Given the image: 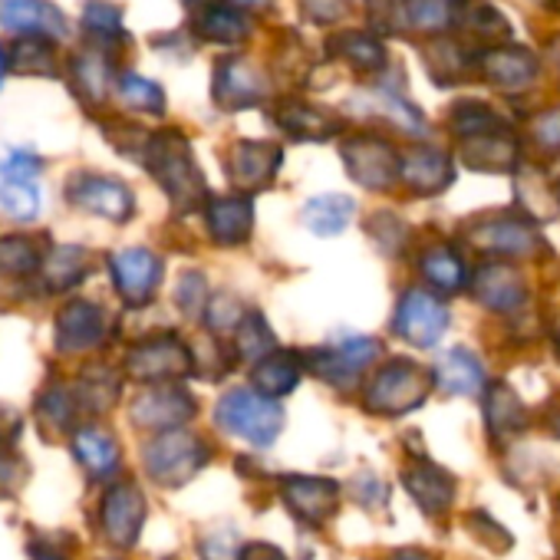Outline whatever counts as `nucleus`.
Returning a JSON list of instances; mask_svg holds the SVG:
<instances>
[{"mask_svg":"<svg viewBox=\"0 0 560 560\" xmlns=\"http://www.w3.org/2000/svg\"><path fill=\"white\" fill-rule=\"evenodd\" d=\"M237 343H241V353H244V357L257 360V357H267V350H270V334L260 327V320H257V317H250V320L241 327Z\"/></svg>","mask_w":560,"mask_h":560,"instance_id":"obj_37","label":"nucleus"},{"mask_svg":"<svg viewBox=\"0 0 560 560\" xmlns=\"http://www.w3.org/2000/svg\"><path fill=\"white\" fill-rule=\"evenodd\" d=\"M83 31L96 44H119V40H126L122 11L106 4V0H90L86 11H83Z\"/></svg>","mask_w":560,"mask_h":560,"instance_id":"obj_27","label":"nucleus"},{"mask_svg":"<svg viewBox=\"0 0 560 560\" xmlns=\"http://www.w3.org/2000/svg\"><path fill=\"white\" fill-rule=\"evenodd\" d=\"M422 264H425V273L435 280L439 288H458V284H462V277H465L462 260H458L452 250H445V247L432 250Z\"/></svg>","mask_w":560,"mask_h":560,"instance_id":"obj_36","label":"nucleus"},{"mask_svg":"<svg viewBox=\"0 0 560 560\" xmlns=\"http://www.w3.org/2000/svg\"><path fill=\"white\" fill-rule=\"evenodd\" d=\"M54 44H57V40L40 37V34H24V37H18V44H14L11 54H8L11 70L21 73V77H50V80L60 77Z\"/></svg>","mask_w":560,"mask_h":560,"instance_id":"obj_17","label":"nucleus"},{"mask_svg":"<svg viewBox=\"0 0 560 560\" xmlns=\"http://www.w3.org/2000/svg\"><path fill=\"white\" fill-rule=\"evenodd\" d=\"M214 96L224 106H244L257 96L254 83H250V70L241 63H224L214 77Z\"/></svg>","mask_w":560,"mask_h":560,"instance_id":"obj_29","label":"nucleus"},{"mask_svg":"<svg viewBox=\"0 0 560 560\" xmlns=\"http://www.w3.org/2000/svg\"><path fill=\"white\" fill-rule=\"evenodd\" d=\"M4 70H8V57H4V50H0V83H4Z\"/></svg>","mask_w":560,"mask_h":560,"instance_id":"obj_45","label":"nucleus"},{"mask_svg":"<svg viewBox=\"0 0 560 560\" xmlns=\"http://www.w3.org/2000/svg\"><path fill=\"white\" fill-rule=\"evenodd\" d=\"M237 560H288L273 544H247Z\"/></svg>","mask_w":560,"mask_h":560,"instance_id":"obj_41","label":"nucleus"},{"mask_svg":"<svg viewBox=\"0 0 560 560\" xmlns=\"http://www.w3.org/2000/svg\"><path fill=\"white\" fill-rule=\"evenodd\" d=\"M195 416V399L175 386H159L132 402V422L142 429H178Z\"/></svg>","mask_w":560,"mask_h":560,"instance_id":"obj_14","label":"nucleus"},{"mask_svg":"<svg viewBox=\"0 0 560 560\" xmlns=\"http://www.w3.org/2000/svg\"><path fill=\"white\" fill-rule=\"evenodd\" d=\"M491 73H494V80H501V83H521L524 77L534 73V63H530L524 54H508V60H494V63H491Z\"/></svg>","mask_w":560,"mask_h":560,"instance_id":"obj_39","label":"nucleus"},{"mask_svg":"<svg viewBox=\"0 0 560 560\" xmlns=\"http://www.w3.org/2000/svg\"><path fill=\"white\" fill-rule=\"evenodd\" d=\"M553 429H557V432H560V416H557V422H553Z\"/></svg>","mask_w":560,"mask_h":560,"instance_id":"obj_46","label":"nucleus"},{"mask_svg":"<svg viewBox=\"0 0 560 560\" xmlns=\"http://www.w3.org/2000/svg\"><path fill=\"white\" fill-rule=\"evenodd\" d=\"M485 419H488L491 435H498V439H508V435H514V432H521L527 425V412H524L521 399L511 389H504V386H494L488 393Z\"/></svg>","mask_w":560,"mask_h":560,"instance_id":"obj_22","label":"nucleus"},{"mask_svg":"<svg viewBox=\"0 0 560 560\" xmlns=\"http://www.w3.org/2000/svg\"><path fill=\"white\" fill-rule=\"evenodd\" d=\"M273 168H277V149L257 145V142H241L234 149V182L237 185H260L264 178H270Z\"/></svg>","mask_w":560,"mask_h":560,"instance_id":"obj_25","label":"nucleus"},{"mask_svg":"<svg viewBox=\"0 0 560 560\" xmlns=\"http://www.w3.org/2000/svg\"><path fill=\"white\" fill-rule=\"evenodd\" d=\"M244 18L234 11V8H224V4H214L208 8L201 18H198V31L211 40H221V44H231V40H241L244 37Z\"/></svg>","mask_w":560,"mask_h":560,"instance_id":"obj_32","label":"nucleus"},{"mask_svg":"<svg viewBox=\"0 0 560 560\" xmlns=\"http://www.w3.org/2000/svg\"><path fill=\"white\" fill-rule=\"evenodd\" d=\"M67 201L73 208H83L90 214L109 218V221H129L136 198L126 182L96 175V172H77L67 178Z\"/></svg>","mask_w":560,"mask_h":560,"instance_id":"obj_5","label":"nucleus"},{"mask_svg":"<svg viewBox=\"0 0 560 560\" xmlns=\"http://www.w3.org/2000/svg\"><path fill=\"white\" fill-rule=\"evenodd\" d=\"M37 409H40V419H44L50 429H60V432H67V429L77 422V416L83 412V409H80V399H77V393H73V386H50V389L40 396Z\"/></svg>","mask_w":560,"mask_h":560,"instance_id":"obj_28","label":"nucleus"},{"mask_svg":"<svg viewBox=\"0 0 560 560\" xmlns=\"http://www.w3.org/2000/svg\"><path fill=\"white\" fill-rule=\"evenodd\" d=\"M353 201L347 195H324L304 208V221L314 234H340L350 224Z\"/></svg>","mask_w":560,"mask_h":560,"instance_id":"obj_24","label":"nucleus"},{"mask_svg":"<svg viewBox=\"0 0 560 560\" xmlns=\"http://www.w3.org/2000/svg\"><path fill=\"white\" fill-rule=\"evenodd\" d=\"M280 498H284L288 511L304 521V524H324L337 514L340 508V485L330 478H311V475H294L280 485Z\"/></svg>","mask_w":560,"mask_h":560,"instance_id":"obj_9","label":"nucleus"},{"mask_svg":"<svg viewBox=\"0 0 560 560\" xmlns=\"http://www.w3.org/2000/svg\"><path fill=\"white\" fill-rule=\"evenodd\" d=\"M24 481H27L24 458L11 455L8 448H0V494H14Z\"/></svg>","mask_w":560,"mask_h":560,"instance_id":"obj_38","label":"nucleus"},{"mask_svg":"<svg viewBox=\"0 0 560 560\" xmlns=\"http://www.w3.org/2000/svg\"><path fill=\"white\" fill-rule=\"evenodd\" d=\"M73 452H77V458L86 465V471L93 478H113L119 471V448L100 429H77Z\"/></svg>","mask_w":560,"mask_h":560,"instance_id":"obj_19","label":"nucleus"},{"mask_svg":"<svg viewBox=\"0 0 560 560\" xmlns=\"http://www.w3.org/2000/svg\"><path fill=\"white\" fill-rule=\"evenodd\" d=\"M106 311L100 304L90 301H70L60 314H57V350L60 353H86L96 350L106 340Z\"/></svg>","mask_w":560,"mask_h":560,"instance_id":"obj_10","label":"nucleus"},{"mask_svg":"<svg viewBox=\"0 0 560 560\" xmlns=\"http://www.w3.org/2000/svg\"><path fill=\"white\" fill-rule=\"evenodd\" d=\"M402 485L406 491L412 494V501L429 511V514H445L455 501V478L435 465H419V468H409L402 475Z\"/></svg>","mask_w":560,"mask_h":560,"instance_id":"obj_15","label":"nucleus"},{"mask_svg":"<svg viewBox=\"0 0 560 560\" xmlns=\"http://www.w3.org/2000/svg\"><path fill=\"white\" fill-rule=\"evenodd\" d=\"M44 267V250L34 244V237L24 234H8L0 237V273L4 277H31Z\"/></svg>","mask_w":560,"mask_h":560,"instance_id":"obj_23","label":"nucleus"},{"mask_svg":"<svg viewBox=\"0 0 560 560\" xmlns=\"http://www.w3.org/2000/svg\"><path fill=\"white\" fill-rule=\"evenodd\" d=\"M73 83H77V90H80L86 100L96 103V100H103L106 90H109V67H106L103 60L83 54V57L73 60Z\"/></svg>","mask_w":560,"mask_h":560,"instance_id":"obj_34","label":"nucleus"},{"mask_svg":"<svg viewBox=\"0 0 560 560\" xmlns=\"http://www.w3.org/2000/svg\"><path fill=\"white\" fill-rule=\"evenodd\" d=\"M142 524H145V498L136 485H116L106 491L103 504H100V527H103V537L126 550L139 540L142 534Z\"/></svg>","mask_w":560,"mask_h":560,"instance_id":"obj_8","label":"nucleus"},{"mask_svg":"<svg viewBox=\"0 0 560 560\" xmlns=\"http://www.w3.org/2000/svg\"><path fill=\"white\" fill-rule=\"evenodd\" d=\"M14 435H21V429H0V448H8V442H11Z\"/></svg>","mask_w":560,"mask_h":560,"instance_id":"obj_44","label":"nucleus"},{"mask_svg":"<svg viewBox=\"0 0 560 560\" xmlns=\"http://www.w3.org/2000/svg\"><path fill=\"white\" fill-rule=\"evenodd\" d=\"M241 550L244 547H241V537H237L234 527H218V530L205 534L201 544H198L201 560H237Z\"/></svg>","mask_w":560,"mask_h":560,"instance_id":"obj_35","label":"nucleus"},{"mask_svg":"<svg viewBox=\"0 0 560 560\" xmlns=\"http://www.w3.org/2000/svg\"><path fill=\"white\" fill-rule=\"evenodd\" d=\"M376 357V343L373 340H347L327 353H320L317 360V373L330 383H350L357 380V373Z\"/></svg>","mask_w":560,"mask_h":560,"instance_id":"obj_18","label":"nucleus"},{"mask_svg":"<svg viewBox=\"0 0 560 560\" xmlns=\"http://www.w3.org/2000/svg\"><path fill=\"white\" fill-rule=\"evenodd\" d=\"M31 557H34V560H67L63 553H57V550H54V547H47V544H44V547H40V544H34V547H31Z\"/></svg>","mask_w":560,"mask_h":560,"instance_id":"obj_43","label":"nucleus"},{"mask_svg":"<svg viewBox=\"0 0 560 560\" xmlns=\"http://www.w3.org/2000/svg\"><path fill=\"white\" fill-rule=\"evenodd\" d=\"M0 27L18 37L40 34L50 40H63L70 34L67 18L50 0H0Z\"/></svg>","mask_w":560,"mask_h":560,"instance_id":"obj_12","label":"nucleus"},{"mask_svg":"<svg viewBox=\"0 0 560 560\" xmlns=\"http://www.w3.org/2000/svg\"><path fill=\"white\" fill-rule=\"evenodd\" d=\"M145 165L149 172L159 178V185L172 195L175 205L191 208L205 188L195 162H191V149L178 132H162L155 139H149L145 145Z\"/></svg>","mask_w":560,"mask_h":560,"instance_id":"obj_2","label":"nucleus"},{"mask_svg":"<svg viewBox=\"0 0 560 560\" xmlns=\"http://www.w3.org/2000/svg\"><path fill=\"white\" fill-rule=\"evenodd\" d=\"M40 273H44V284L50 291H73L77 284H83L86 273H90V250L86 247H77V244L54 247L44 257Z\"/></svg>","mask_w":560,"mask_h":560,"instance_id":"obj_16","label":"nucleus"},{"mask_svg":"<svg viewBox=\"0 0 560 560\" xmlns=\"http://www.w3.org/2000/svg\"><path fill=\"white\" fill-rule=\"evenodd\" d=\"M237 4H254V0H237Z\"/></svg>","mask_w":560,"mask_h":560,"instance_id":"obj_47","label":"nucleus"},{"mask_svg":"<svg viewBox=\"0 0 560 560\" xmlns=\"http://www.w3.org/2000/svg\"><path fill=\"white\" fill-rule=\"evenodd\" d=\"M44 162L31 152H14L0 162V208L18 221H34L40 214L37 175Z\"/></svg>","mask_w":560,"mask_h":560,"instance_id":"obj_6","label":"nucleus"},{"mask_svg":"<svg viewBox=\"0 0 560 560\" xmlns=\"http://www.w3.org/2000/svg\"><path fill=\"white\" fill-rule=\"evenodd\" d=\"M399 175H406L419 188L435 191V188H442L448 182V165H445V159L439 152H419L416 159H402Z\"/></svg>","mask_w":560,"mask_h":560,"instance_id":"obj_31","label":"nucleus"},{"mask_svg":"<svg viewBox=\"0 0 560 560\" xmlns=\"http://www.w3.org/2000/svg\"><path fill=\"white\" fill-rule=\"evenodd\" d=\"M142 458H145V471L152 481L165 488H178L201 471V465L208 462V445L198 435L165 429L159 439L145 445Z\"/></svg>","mask_w":560,"mask_h":560,"instance_id":"obj_3","label":"nucleus"},{"mask_svg":"<svg viewBox=\"0 0 560 560\" xmlns=\"http://www.w3.org/2000/svg\"><path fill=\"white\" fill-rule=\"evenodd\" d=\"M208 228L221 244H237L250 228V205L241 198H218L208 208Z\"/></svg>","mask_w":560,"mask_h":560,"instance_id":"obj_21","label":"nucleus"},{"mask_svg":"<svg viewBox=\"0 0 560 560\" xmlns=\"http://www.w3.org/2000/svg\"><path fill=\"white\" fill-rule=\"evenodd\" d=\"M445 327H448V314L435 298L422 291H409L402 298L399 314H396V334L402 340H409L412 347H432L439 343Z\"/></svg>","mask_w":560,"mask_h":560,"instance_id":"obj_13","label":"nucleus"},{"mask_svg":"<svg viewBox=\"0 0 560 560\" xmlns=\"http://www.w3.org/2000/svg\"><path fill=\"white\" fill-rule=\"evenodd\" d=\"M429 396V376L416 363H389L370 386L366 406L383 416H399L416 406H422Z\"/></svg>","mask_w":560,"mask_h":560,"instance_id":"obj_4","label":"nucleus"},{"mask_svg":"<svg viewBox=\"0 0 560 560\" xmlns=\"http://www.w3.org/2000/svg\"><path fill=\"white\" fill-rule=\"evenodd\" d=\"M126 366L142 383H165V380H178L191 370V353L175 337H159V340L136 347L129 353Z\"/></svg>","mask_w":560,"mask_h":560,"instance_id":"obj_11","label":"nucleus"},{"mask_svg":"<svg viewBox=\"0 0 560 560\" xmlns=\"http://www.w3.org/2000/svg\"><path fill=\"white\" fill-rule=\"evenodd\" d=\"M389 560H435L429 550H416V547H402V550H396Z\"/></svg>","mask_w":560,"mask_h":560,"instance_id":"obj_42","label":"nucleus"},{"mask_svg":"<svg viewBox=\"0 0 560 560\" xmlns=\"http://www.w3.org/2000/svg\"><path fill=\"white\" fill-rule=\"evenodd\" d=\"M481 301H488L491 307L504 311V307H514L521 301V284L514 273H504V267H491L481 273Z\"/></svg>","mask_w":560,"mask_h":560,"instance_id":"obj_33","label":"nucleus"},{"mask_svg":"<svg viewBox=\"0 0 560 560\" xmlns=\"http://www.w3.org/2000/svg\"><path fill=\"white\" fill-rule=\"evenodd\" d=\"M435 380L445 393H455V396H475L485 383V373H481V363L468 353V350H452L439 360L435 366Z\"/></svg>","mask_w":560,"mask_h":560,"instance_id":"obj_20","label":"nucleus"},{"mask_svg":"<svg viewBox=\"0 0 560 560\" xmlns=\"http://www.w3.org/2000/svg\"><path fill=\"white\" fill-rule=\"evenodd\" d=\"M116 93H119V100L129 109L152 113V116H162L165 113V93L159 90V83H152L145 77H136V73L116 77Z\"/></svg>","mask_w":560,"mask_h":560,"instance_id":"obj_26","label":"nucleus"},{"mask_svg":"<svg viewBox=\"0 0 560 560\" xmlns=\"http://www.w3.org/2000/svg\"><path fill=\"white\" fill-rule=\"evenodd\" d=\"M254 383L260 386V393L267 396H284L298 386V363L291 357H270L257 366V376Z\"/></svg>","mask_w":560,"mask_h":560,"instance_id":"obj_30","label":"nucleus"},{"mask_svg":"<svg viewBox=\"0 0 560 560\" xmlns=\"http://www.w3.org/2000/svg\"><path fill=\"white\" fill-rule=\"evenodd\" d=\"M471 530H475L481 540H488L494 550H508V547H511L508 530H504V527H498L488 514H478V511H475V514H471Z\"/></svg>","mask_w":560,"mask_h":560,"instance_id":"obj_40","label":"nucleus"},{"mask_svg":"<svg viewBox=\"0 0 560 560\" xmlns=\"http://www.w3.org/2000/svg\"><path fill=\"white\" fill-rule=\"evenodd\" d=\"M109 270L116 280V291L129 307H142L152 301L159 280H162V260L145 247H126L109 257Z\"/></svg>","mask_w":560,"mask_h":560,"instance_id":"obj_7","label":"nucleus"},{"mask_svg":"<svg viewBox=\"0 0 560 560\" xmlns=\"http://www.w3.org/2000/svg\"><path fill=\"white\" fill-rule=\"evenodd\" d=\"M214 419L224 432L250 442V445H270L284 425V412L273 402V396L267 393H254V389H234L228 393L218 409H214Z\"/></svg>","mask_w":560,"mask_h":560,"instance_id":"obj_1","label":"nucleus"}]
</instances>
